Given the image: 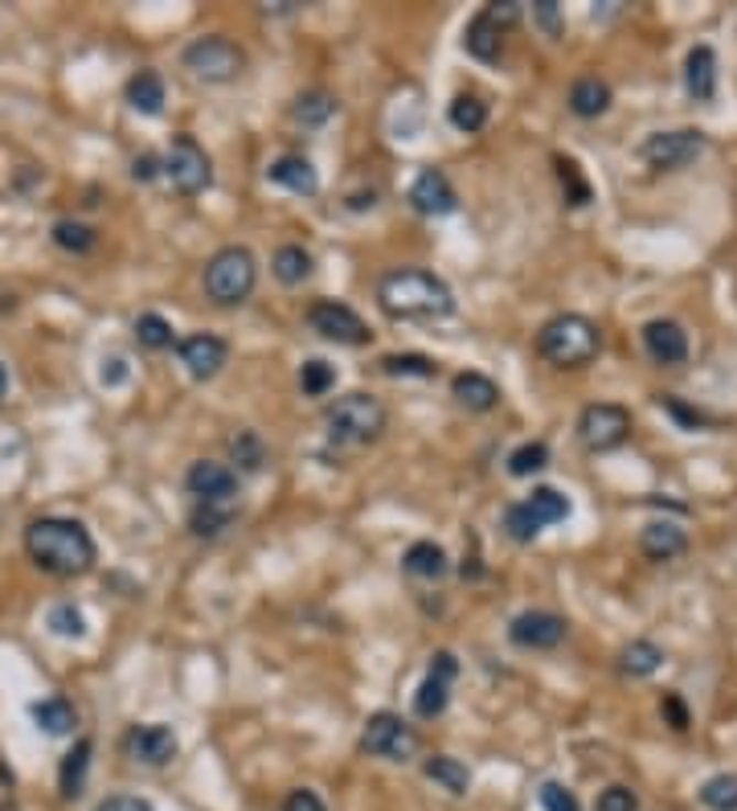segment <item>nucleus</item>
<instances>
[{
    "label": "nucleus",
    "mask_w": 737,
    "mask_h": 811,
    "mask_svg": "<svg viewBox=\"0 0 737 811\" xmlns=\"http://www.w3.org/2000/svg\"><path fill=\"white\" fill-rule=\"evenodd\" d=\"M30 717L37 722L42 734L50 738H62V734H74V725H78V713L66 696H45V701H33L30 705Z\"/></svg>",
    "instance_id": "obj_26"
},
{
    "label": "nucleus",
    "mask_w": 737,
    "mask_h": 811,
    "mask_svg": "<svg viewBox=\"0 0 737 811\" xmlns=\"http://www.w3.org/2000/svg\"><path fill=\"white\" fill-rule=\"evenodd\" d=\"M701 152H705V131L701 128L655 131V136H648L643 148H639V156L648 160L655 173H680V169H689Z\"/></svg>",
    "instance_id": "obj_9"
},
{
    "label": "nucleus",
    "mask_w": 737,
    "mask_h": 811,
    "mask_svg": "<svg viewBox=\"0 0 737 811\" xmlns=\"http://www.w3.org/2000/svg\"><path fill=\"white\" fill-rule=\"evenodd\" d=\"M156 164H160L156 156H136V164H131V176H136V181H152V176H156Z\"/></svg>",
    "instance_id": "obj_55"
},
{
    "label": "nucleus",
    "mask_w": 737,
    "mask_h": 811,
    "mask_svg": "<svg viewBox=\"0 0 737 811\" xmlns=\"http://www.w3.org/2000/svg\"><path fill=\"white\" fill-rule=\"evenodd\" d=\"M524 508L533 512V521L541 525V529H550V525H562L565 517L574 512L570 496H562L557 488H533V496L524 500Z\"/></svg>",
    "instance_id": "obj_31"
},
{
    "label": "nucleus",
    "mask_w": 737,
    "mask_h": 811,
    "mask_svg": "<svg viewBox=\"0 0 737 811\" xmlns=\"http://www.w3.org/2000/svg\"><path fill=\"white\" fill-rule=\"evenodd\" d=\"M533 17H537V25L545 30V37H562L565 33V17H562V4H557V0H533Z\"/></svg>",
    "instance_id": "obj_47"
},
{
    "label": "nucleus",
    "mask_w": 737,
    "mask_h": 811,
    "mask_svg": "<svg viewBox=\"0 0 737 811\" xmlns=\"http://www.w3.org/2000/svg\"><path fill=\"white\" fill-rule=\"evenodd\" d=\"M205 295L221 307L246 304L254 295V283H259V262L246 247H221L214 259L205 262Z\"/></svg>",
    "instance_id": "obj_5"
},
{
    "label": "nucleus",
    "mask_w": 737,
    "mask_h": 811,
    "mask_svg": "<svg viewBox=\"0 0 737 811\" xmlns=\"http://www.w3.org/2000/svg\"><path fill=\"white\" fill-rule=\"evenodd\" d=\"M381 369L390 377H422V381H431L438 374V365L422 353H390V357H381Z\"/></svg>",
    "instance_id": "obj_37"
},
{
    "label": "nucleus",
    "mask_w": 737,
    "mask_h": 811,
    "mask_svg": "<svg viewBox=\"0 0 737 811\" xmlns=\"http://www.w3.org/2000/svg\"><path fill=\"white\" fill-rule=\"evenodd\" d=\"M684 87L696 102H708L717 95V54L713 45H693L684 58Z\"/></svg>",
    "instance_id": "obj_19"
},
{
    "label": "nucleus",
    "mask_w": 737,
    "mask_h": 811,
    "mask_svg": "<svg viewBox=\"0 0 737 811\" xmlns=\"http://www.w3.org/2000/svg\"><path fill=\"white\" fill-rule=\"evenodd\" d=\"M271 271H275L279 283L300 288L304 279H312V255L304 247H279L275 259H271Z\"/></svg>",
    "instance_id": "obj_32"
},
{
    "label": "nucleus",
    "mask_w": 737,
    "mask_h": 811,
    "mask_svg": "<svg viewBox=\"0 0 737 811\" xmlns=\"http://www.w3.org/2000/svg\"><path fill=\"white\" fill-rule=\"evenodd\" d=\"M455 677H459V660L451 652H434L431 672H426V681L414 693V713H419L422 722H434L451 705V684H455Z\"/></svg>",
    "instance_id": "obj_13"
},
{
    "label": "nucleus",
    "mask_w": 737,
    "mask_h": 811,
    "mask_svg": "<svg viewBox=\"0 0 737 811\" xmlns=\"http://www.w3.org/2000/svg\"><path fill=\"white\" fill-rule=\"evenodd\" d=\"M550 467V447L537 439V443H521V447L508 455V472L517 479H529L537 476V472H545Z\"/></svg>",
    "instance_id": "obj_34"
},
{
    "label": "nucleus",
    "mask_w": 737,
    "mask_h": 811,
    "mask_svg": "<svg viewBox=\"0 0 737 811\" xmlns=\"http://www.w3.org/2000/svg\"><path fill=\"white\" fill-rule=\"evenodd\" d=\"M336 386V369L328 361H319V357H312V361H304V369H300V390L307 393V398H324V393Z\"/></svg>",
    "instance_id": "obj_42"
},
{
    "label": "nucleus",
    "mask_w": 737,
    "mask_h": 811,
    "mask_svg": "<svg viewBox=\"0 0 737 811\" xmlns=\"http://www.w3.org/2000/svg\"><path fill=\"white\" fill-rule=\"evenodd\" d=\"M128 102L140 116H160L164 111V78L156 71H140L128 83Z\"/></svg>",
    "instance_id": "obj_30"
},
{
    "label": "nucleus",
    "mask_w": 737,
    "mask_h": 811,
    "mask_svg": "<svg viewBox=\"0 0 737 811\" xmlns=\"http://www.w3.org/2000/svg\"><path fill=\"white\" fill-rule=\"evenodd\" d=\"M95 811H156V808L140 796H111V799H102Z\"/></svg>",
    "instance_id": "obj_51"
},
{
    "label": "nucleus",
    "mask_w": 737,
    "mask_h": 811,
    "mask_svg": "<svg viewBox=\"0 0 737 811\" xmlns=\"http://www.w3.org/2000/svg\"><path fill=\"white\" fill-rule=\"evenodd\" d=\"M451 123L459 131H467V136H476V131H484V123H488V102L476 99V95H459V99L451 102Z\"/></svg>",
    "instance_id": "obj_36"
},
{
    "label": "nucleus",
    "mask_w": 737,
    "mask_h": 811,
    "mask_svg": "<svg viewBox=\"0 0 737 811\" xmlns=\"http://www.w3.org/2000/svg\"><path fill=\"white\" fill-rule=\"evenodd\" d=\"M565 636H570V624L553 610H521L508 624V639L524 652H553L565 644Z\"/></svg>",
    "instance_id": "obj_11"
},
{
    "label": "nucleus",
    "mask_w": 737,
    "mask_h": 811,
    "mask_svg": "<svg viewBox=\"0 0 737 811\" xmlns=\"http://www.w3.org/2000/svg\"><path fill=\"white\" fill-rule=\"evenodd\" d=\"M594 811H639V796L631 787H607L594 803Z\"/></svg>",
    "instance_id": "obj_48"
},
{
    "label": "nucleus",
    "mask_w": 737,
    "mask_h": 811,
    "mask_svg": "<svg viewBox=\"0 0 737 811\" xmlns=\"http://www.w3.org/2000/svg\"><path fill=\"white\" fill-rule=\"evenodd\" d=\"M664 410H668V414H672V419H680V422H684V426H693V431H696V426H705V414H701V410H689V406H680L676 402V398H664Z\"/></svg>",
    "instance_id": "obj_52"
},
{
    "label": "nucleus",
    "mask_w": 737,
    "mask_h": 811,
    "mask_svg": "<svg viewBox=\"0 0 737 811\" xmlns=\"http://www.w3.org/2000/svg\"><path fill=\"white\" fill-rule=\"evenodd\" d=\"M99 377H102V386H123V381H128V361H123V357H111V361H102Z\"/></svg>",
    "instance_id": "obj_53"
},
{
    "label": "nucleus",
    "mask_w": 737,
    "mask_h": 811,
    "mask_svg": "<svg viewBox=\"0 0 737 811\" xmlns=\"http://www.w3.org/2000/svg\"><path fill=\"white\" fill-rule=\"evenodd\" d=\"M484 13H488L491 21H496V25H500V30H505V25H512V21H521L524 4H521V0H500V4H488V9H484Z\"/></svg>",
    "instance_id": "obj_49"
},
{
    "label": "nucleus",
    "mask_w": 737,
    "mask_h": 811,
    "mask_svg": "<svg viewBox=\"0 0 737 811\" xmlns=\"http://www.w3.org/2000/svg\"><path fill=\"white\" fill-rule=\"evenodd\" d=\"M185 488L197 496V505H234V496H238V476H234L226 464L197 459V464L188 467Z\"/></svg>",
    "instance_id": "obj_16"
},
{
    "label": "nucleus",
    "mask_w": 737,
    "mask_h": 811,
    "mask_svg": "<svg viewBox=\"0 0 737 811\" xmlns=\"http://www.w3.org/2000/svg\"><path fill=\"white\" fill-rule=\"evenodd\" d=\"M4 393H9V365L0 361V402H4Z\"/></svg>",
    "instance_id": "obj_56"
},
{
    "label": "nucleus",
    "mask_w": 737,
    "mask_h": 811,
    "mask_svg": "<svg viewBox=\"0 0 737 811\" xmlns=\"http://www.w3.org/2000/svg\"><path fill=\"white\" fill-rule=\"evenodd\" d=\"M598 348H603L598 324L578 316V312L553 316L550 324H541V333H537V353H541L550 365H557V369H582V365H590L594 357H598Z\"/></svg>",
    "instance_id": "obj_3"
},
{
    "label": "nucleus",
    "mask_w": 737,
    "mask_h": 811,
    "mask_svg": "<svg viewBox=\"0 0 737 811\" xmlns=\"http://www.w3.org/2000/svg\"><path fill=\"white\" fill-rule=\"evenodd\" d=\"M701 803L708 811H737V775H713V779H705Z\"/></svg>",
    "instance_id": "obj_40"
},
{
    "label": "nucleus",
    "mask_w": 737,
    "mask_h": 811,
    "mask_svg": "<svg viewBox=\"0 0 737 811\" xmlns=\"http://www.w3.org/2000/svg\"><path fill=\"white\" fill-rule=\"evenodd\" d=\"M333 116H336V99L328 90H307V95H300L295 107H291V119L304 123V128H324Z\"/></svg>",
    "instance_id": "obj_33"
},
{
    "label": "nucleus",
    "mask_w": 737,
    "mask_h": 811,
    "mask_svg": "<svg viewBox=\"0 0 737 811\" xmlns=\"http://www.w3.org/2000/svg\"><path fill=\"white\" fill-rule=\"evenodd\" d=\"M463 50L476 62H496L500 50H505V30L488 13H476L467 21V33H463Z\"/></svg>",
    "instance_id": "obj_23"
},
{
    "label": "nucleus",
    "mask_w": 737,
    "mask_h": 811,
    "mask_svg": "<svg viewBox=\"0 0 737 811\" xmlns=\"http://www.w3.org/2000/svg\"><path fill=\"white\" fill-rule=\"evenodd\" d=\"M639 545H643V553H648L651 562H672V558H680V553L689 550V533L676 521H651L643 525Z\"/></svg>",
    "instance_id": "obj_21"
},
{
    "label": "nucleus",
    "mask_w": 737,
    "mask_h": 811,
    "mask_svg": "<svg viewBox=\"0 0 737 811\" xmlns=\"http://www.w3.org/2000/svg\"><path fill=\"white\" fill-rule=\"evenodd\" d=\"M267 181L279 188H291V193H300V197H316L319 193V176L312 169V160L304 156H279L271 169H267Z\"/></svg>",
    "instance_id": "obj_20"
},
{
    "label": "nucleus",
    "mask_w": 737,
    "mask_h": 811,
    "mask_svg": "<svg viewBox=\"0 0 737 811\" xmlns=\"http://www.w3.org/2000/svg\"><path fill=\"white\" fill-rule=\"evenodd\" d=\"M361 750L373 754V758H386V763H410V758L419 754V729L405 725L398 713L381 710L365 722Z\"/></svg>",
    "instance_id": "obj_7"
},
{
    "label": "nucleus",
    "mask_w": 737,
    "mask_h": 811,
    "mask_svg": "<svg viewBox=\"0 0 737 811\" xmlns=\"http://www.w3.org/2000/svg\"><path fill=\"white\" fill-rule=\"evenodd\" d=\"M422 775L438 782L443 791H451V796H467V787H472V770L463 767L459 758H451V754H431L422 763Z\"/></svg>",
    "instance_id": "obj_28"
},
{
    "label": "nucleus",
    "mask_w": 737,
    "mask_h": 811,
    "mask_svg": "<svg viewBox=\"0 0 737 811\" xmlns=\"http://www.w3.org/2000/svg\"><path fill=\"white\" fill-rule=\"evenodd\" d=\"M505 529H508V537H512V541H521V545H529V541H537V537H541V525L533 521V512L524 508V500L505 512Z\"/></svg>",
    "instance_id": "obj_44"
},
{
    "label": "nucleus",
    "mask_w": 737,
    "mask_h": 811,
    "mask_svg": "<svg viewBox=\"0 0 737 811\" xmlns=\"http://www.w3.org/2000/svg\"><path fill=\"white\" fill-rule=\"evenodd\" d=\"M45 627L62 639H83L87 636V619H83V610L74 607V603H58V607H50L45 615Z\"/></svg>",
    "instance_id": "obj_41"
},
{
    "label": "nucleus",
    "mask_w": 737,
    "mask_h": 811,
    "mask_svg": "<svg viewBox=\"0 0 737 811\" xmlns=\"http://www.w3.org/2000/svg\"><path fill=\"white\" fill-rule=\"evenodd\" d=\"M578 439L582 447L594 455L619 451L631 439V410H622L615 402H594L578 414Z\"/></svg>",
    "instance_id": "obj_8"
},
{
    "label": "nucleus",
    "mask_w": 737,
    "mask_h": 811,
    "mask_svg": "<svg viewBox=\"0 0 737 811\" xmlns=\"http://www.w3.org/2000/svg\"><path fill=\"white\" fill-rule=\"evenodd\" d=\"M181 62H185V71L193 74V78H202V83H234V78L246 71L242 45H234L230 37H221V33H209V37L188 42Z\"/></svg>",
    "instance_id": "obj_6"
},
{
    "label": "nucleus",
    "mask_w": 737,
    "mask_h": 811,
    "mask_svg": "<svg viewBox=\"0 0 737 811\" xmlns=\"http://www.w3.org/2000/svg\"><path fill=\"white\" fill-rule=\"evenodd\" d=\"M386 406L377 402L373 393H345V398H336L328 406V414H324V426H328V439H333L336 447H369L377 439L386 435Z\"/></svg>",
    "instance_id": "obj_4"
},
{
    "label": "nucleus",
    "mask_w": 737,
    "mask_h": 811,
    "mask_svg": "<svg viewBox=\"0 0 737 811\" xmlns=\"http://www.w3.org/2000/svg\"><path fill=\"white\" fill-rule=\"evenodd\" d=\"M234 451V464H242V472H259L267 464V443H262L254 431H242V435L230 443Z\"/></svg>",
    "instance_id": "obj_43"
},
{
    "label": "nucleus",
    "mask_w": 737,
    "mask_h": 811,
    "mask_svg": "<svg viewBox=\"0 0 737 811\" xmlns=\"http://www.w3.org/2000/svg\"><path fill=\"white\" fill-rule=\"evenodd\" d=\"M451 393H455V402L467 406V410H476V414H488V410H496V402H500V386H496L491 377L476 374V369L455 374Z\"/></svg>",
    "instance_id": "obj_22"
},
{
    "label": "nucleus",
    "mask_w": 737,
    "mask_h": 811,
    "mask_svg": "<svg viewBox=\"0 0 737 811\" xmlns=\"http://www.w3.org/2000/svg\"><path fill=\"white\" fill-rule=\"evenodd\" d=\"M25 550L45 574L54 578H78L87 574L99 550H95V537L87 533L83 521H71V517H37V521L25 529Z\"/></svg>",
    "instance_id": "obj_1"
},
{
    "label": "nucleus",
    "mask_w": 737,
    "mask_h": 811,
    "mask_svg": "<svg viewBox=\"0 0 737 811\" xmlns=\"http://www.w3.org/2000/svg\"><path fill=\"white\" fill-rule=\"evenodd\" d=\"M410 205L419 209L422 218H447L459 209V193L455 185L447 181V173H438V169H422L414 176V185H410Z\"/></svg>",
    "instance_id": "obj_17"
},
{
    "label": "nucleus",
    "mask_w": 737,
    "mask_h": 811,
    "mask_svg": "<svg viewBox=\"0 0 737 811\" xmlns=\"http://www.w3.org/2000/svg\"><path fill=\"white\" fill-rule=\"evenodd\" d=\"M402 570L410 578H422V582H438L447 578V550L443 545H434V541H414L410 550L402 553Z\"/></svg>",
    "instance_id": "obj_24"
},
{
    "label": "nucleus",
    "mask_w": 737,
    "mask_h": 811,
    "mask_svg": "<svg viewBox=\"0 0 737 811\" xmlns=\"http://www.w3.org/2000/svg\"><path fill=\"white\" fill-rule=\"evenodd\" d=\"M164 173H169L176 193H185V197H197V193L214 185V164H209L205 148L193 136H176L169 156H164Z\"/></svg>",
    "instance_id": "obj_10"
},
{
    "label": "nucleus",
    "mask_w": 737,
    "mask_h": 811,
    "mask_svg": "<svg viewBox=\"0 0 737 811\" xmlns=\"http://www.w3.org/2000/svg\"><path fill=\"white\" fill-rule=\"evenodd\" d=\"M90 754H95V742L83 738L71 754H66V758H62L58 787H62V796H66V799L83 796V782H87V770H90Z\"/></svg>",
    "instance_id": "obj_29"
},
{
    "label": "nucleus",
    "mask_w": 737,
    "mask_h": 811,
    "mask_svg": "<svg viewBox=\"0 0 737 811\" xmlns=\"http://www.w3.org/2000/svg\"><path fill=\"white\" fill-rule=\"evenodd\" d=\"M176 357H181V365L188 369V377L209 381V377H217L221 369H226V361H230V345L214 333H193L176 345Z\"/></svg>",
    "instance_id": "obj_15"
},
{
    "label": "nucleus",
    "mask_w": 737,
    "mask_h": 811,
    "mask_svg": "<svg viewBox=\"0 0 737 811\" xmlns=\"http://www.w3.org/2000/svg\"><path fill=\"white\" fill-rule=\"evenodd\" d=\"M136 340L152 353H164V348H173V324L156 312H144V316L136 320Z\"/></svg>",
    "instance_id": "obj_39"
},
{
    "label": "nucleus",
    "mask_w": 737,
    "mask_h": 811,
    "mask_svg": "<svg viewBox=\"0 0 737 811\" xmlns=\"http://www.w3.org/2000/svg\"><path fill=\"white\" fill-rule=\"evenodd\" d=\"M307 324H312V333H319L333 345H365L369 340V324L348 304H336V300H316L307 307Z\"/></svg>",
    "instance_id": "obj_12"
},
{
    "label": "nucleus",
    "mask_w": 737,
    "mask_h": 811,
    "mask_svg": "<svg viewBox=\"0 0 737 811\" xmlns=\"http://www.w3.org/2000/svg\"><path fill=\"white\" fill-rule=\"evenodd\" d=\"M570 111L578 119H598L610 111V83H603L598 74H586L570 87Z\"/></svg>",
    "instance_id": "obj_25"
},
{
    "label": "nucleus",
    "mask_w": 737,
    "mask_h": 811,
    "mask_svg": "<svg viewBox=\"0 0 737 811\" xmlns=\"http://www.w3.org/2000/svg\"><path fill=\"white\" fill-rule=\"evenodd\" d=\"M62 250H71V255H90V250L99 247V234L83 226V221H58L54 234H50Z\"/></svg>",
    "instance_id": "obj_38"
},
{
    "label": "nucleus",
    "mask_w": 737,
    "mask_h": 811,
    "mask_svg": "<svg viewBox=\"0 0 737 811\" xmlns=\"http://www.w3.org/2000/svg\"><path fill=\"white\" fill-rule=\"evenodd\" d=\"M234 525V505H197L188 517V529L197 537H221Z\"/></svg>",
    "instance_id": "obj_35"
},
{
    "label": "nucleus",
    "mask_w": 737,
    "mask_h": 811,
    "mask_svg": "<svg viewBox=\"0 0 737 811\" xmlns=\"http://www.w3.org/2000/svg\"><path fill=\"white\" fill-rule=\"evenodd\" d=\"M176 734L169 725L160 722H148V725H136L128 738H123V750H128L131 763H140V767H169L176 758Z\"/></svg>",
    "instance_id": "obj_14"
},
{
    "label": "nucleus",
    "mask_w": 737,
    "mask_h": 811,
    "mask_svg": "<svg viewBox=\"0 0 737 811\" xmlns=\"http://www.w3.org/2000/svg\"><path fill=\"white\" fill-rule=\"evenodd\" d=\"M557 176H562V185L570 188V193H565V202H570V205H586V202H590V185H586V181L578 176V164H574V160L557 156Z\"/></svg>",
    "instance_id": "obj_46"
},
{
    "label": "nucleus",
    "mask_w": 737,
    "mask_h": 811,
    "mask_svg": "<svg viewBox=\"0 0 737 811\" xmlns=\"http://www.w3.org/2000/svg\"><path fill=\"white\" fill-rule=\"evenodd\" d=\"M660 664H664V648L651 644V639H631L619 652V672L631 677V681H643L651 672H660Z\"/></svg>",
    "instance_id": "obj_27"
},
{
    "label": "nucleus",
    "mask_w": 737,
    "mask_h": 811,
    "mask_svg": "<svg viewBox=\"0 0 737 811\" xmlns=\"http://www.w3.org/2000/svg\"><path fill=\"white\" fill-rule=\"evenodd\" d=\"M377 304L393 320H414V324H431V320H447L455 312V291L431 271H390L377 283Z\"/></svg>",
    "instance_id": "obj_2"
},
{
    "label": "nucleus",
    "mask_w": 737,
    "mask_h": 811,
    "mask_svg": "<svg viewBox=\"0 0 737 811\" xmlns=\"http://www.w3.org/2000/svg\"><path fill=\"white\" fill-rule=\"evenodd\" d=\"M0 811H17V808H13V803H4V808H0Z\"/></svg>",
    "instance_id": "obj_57"
},
{
    "label": "nucleus",
    "mask_w": 737,
    "mask_h": 811,
    "mask_svg": "<svg viewBox=\"0 0 737 811\" xmlns=\"http://www.w3.org/2000/svg\"><path fill=\"white\" fill-rule=\"evenodd\" d=\"M537 799H541V811H582L578 796L565 782H541Z\"/></svg>",
    "instance_id": "obj_45"
},
{
    "label": "nucleus",
    "mask_w": 737,
    "mask_h": 811,
    "mask_svg": "<svg viewBox=\"0 0 737 811\" xmlns=\"http://www.w3.org/2000/svg\"><path fill=\"white\" fill-rule=\"evenodd\" d=\"M643 348L655 365H684L689 361V333L676 320H648L643 324Z\"/></svg>",
    "instance_id": "obj_18"
},
{
    "label": "nucleus",
    "mask_w": 737,
    "mask_h": 811,
    "mask_svg": "<svg viewBox=\"0 0 737 811\" xmlns=\"http://www.w3.org/2000/svg\"><path fill=\"white\" fill-rule=\"evenodd\" d=\"M283 811H328V808H324V799H319L316 791H307V787H300V791H291V796H288Z\"/></svg>",
    "instance_id": "obj_50"
},
{
    "label": "nucleus",
    "mask_w": 737,
    "mask_h": 811,
    "mask_svg": "<svg viewBox=\"0 0 737 811\" xmlns=\"http://www.w3.org/2000/svg\"><path fill=\"white\" fill-rule=\"evenodd\" d=\"M664 713H668V722H672V729H689V710H684V701H680L676 693L664 696Z\"/></svg>",
    "instance_id": "obj_54"
}]
</instances>
